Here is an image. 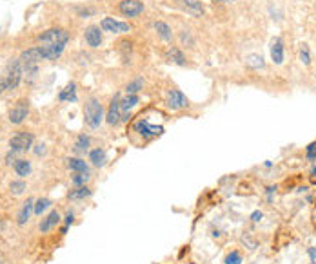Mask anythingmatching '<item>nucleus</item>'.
<instances>
[{"label": "nucleus", "mask_w": 316, "mask_h": 264, "mask_svg": "<svg viewBox=\"0 0 316 264\" xmlns=\"http://www.w3.org/2000/svg\"><path fill=\"white\" fill-rule=\"evenodd\" d=\"M27 114H29V102H27V100H18V102L9 109L7 118H9V122L13 123V125H20L27 118Z\"/></svg>", "instance_id": "1a4fd4ad"}, {"label": "nucleus", "mask_w": 316, "mask_h": 264, "mask_svg": "<svg viewBox=\"0 0 316 264\" xmlns=\"http://www.w3.org/2000/svg\"><path fill=\"white\" fill-rule=\"evenodd\" d=\"M309 264H316V261H311V263H309Z\"/></svg>", "instance_id": "37998d69"}, {"label": "nucleus", "mask_w": 316, "mask_h": 264, "mask_svg": "<svg viewBox=\"0 0 316 264\" xmlns=\"http://www.w3.org/2000/svg\"><path fill=\"white\" fill-rule=\"evenodd\" d=\"M264 219V212H260V210H254L253 213H251V221L253 223H260Z\"/></svg>", "instance_id": "473e14b6"}, {"label": "nucleus", "mask_w": 316, "mask_h": 264, "mask_svg": "<svg viewBox=\"0 0 316 264\" xmlns=\"http://www.w3.org/2000/svg\"><path fill=\"white\" fill-rule=\"evenodd\" d=\"M306 158H307V161H311V163L316 161V141L315 143H309V145H307V148H306Z\"/></svg>", "instance_id": "2f4dec72"}, {"label": "nucleus", "mask_w": 316, "mask_h": 264, "mask_svg": "<svg viewBox=\"0 0 316 264\" xmlns=\"http://www.w3.org/2000/svg\"><path fill=\"white\" fill-rule=\"evenodd\" d=\"M89 179H91V176H89V174L75 172L71 176V183H73V187H84V185L89 183Z\"/></svg>", "instance_id": "cd10ccee"}, {"label": "nucleus", "mask_w": 316, "mask_h": 264, "mask_svg": "<svg viewBox=\"0 0 316 264\" xmlns=\"http://www.w3.org/2000/svg\"><path fill=\"white\" fill-rule=\"evenodd\" d=\"M244 263V257L240 254L238 250H233V252H229L225 255V259H223V264H242Z\"/></svg>", "instance_id": "c85d7f7f"}, {"label": "nucleus", "mask_w": 316, "mask_h": 264, "mask_svg": "<svg viewBox=\"0 0 316 264\" xmlns=\"http://www.w3.org/2000/svg\"><path fill=\"white\" fill-rule=\"evenodd\" d=\"M298 58L304 66H309L311 64V53H309V47L307 44H300V53H298Z\"/></svg>", "instance_id": "c756f323"}, {"label": "nucleus", "mask_w": 316, "mask_h": 264, "mask_svg": "<svg viewBox=\"0 0 316 264\" xmlns=\"http://www.w3.org/2000/svg\"><path fill=\"white\" fill-rule=\"evenodd\" d=\"M120 100H122V96H120V94H116V96L111 100V103H109L107 114H105V122H107V125H111V127H116V125H120V123H122V109H120Z\"/></svg>", "instance_id": "9d476101"}, {"label": "nucleus", "mask_w": 316, "mask_h": 264, "mask_svg": "<svg viewBox=\"0 0 316 264\" xmlns=\"http://www.w3.org/2000/svg\"><path fill=\"white\" fill-rule=\"evenodd\" d=\"M315 81H316V71H315Z\"/></svg>", "instance_id": "c03bdc74"}, {"label": "nucleus", "mask_w": 316, "mask_h": 264, "mask_svg": "<svg viewBox=\"0 0 316 264\" xmlns=\"http://www.w3.org/2000/svg\"><path fill=\"white\" fill-rule=\"evenodd\" d=\"M15 156H16V154L13 152V150H9V152L5 154V163H9V165H13V163L16 161V159H15Z\"/></svg>", "instance_id": "e433bc0d"}, {"label": "nucleus", "mask_w": 316, "mask_h": 264, "mask_svg": "<svg viewBox=\"0 0 316 264\" xmlns=\"http://www.w3.org/2000/svg\"><path fill=\"white\" fill-rule=\"evenodd\" d=\"M0 264H2V261H0Z\"/></svg>", "instance_id": "a18cd8bd"}, {"label": "nucleus", "mask_w": 316, "mask_h": 264, "mask_svg": "<svg viewBox=\"0 0 316 264\" xmlns=\"http://www.w3.org/2000/svg\"><path fill=\"white\" fill-rule=\"evenodd\" d=\"M35 145V136L29 131H20L16 132L15 136L9 139V150H13L15 154H22L31 150Z\"/></svg>", "instance_id": "f03ea898"}, {"label": "nucleus", "mask_w": 316, "mask_h": 264, "mask_svg": "<svg viewBox=\"0 0 316 264\" xmlns=\"http://www.w3.org/2000/svg\"><path fill=\"white\" fill-rule=\"evenodd\" d=\"M42 60H57L66 49V44H40L38 46Z\"/></svg>", "instance_id": "9b49d317"}, {"label": "nucleus", "mask_w": 316, "mask_h": 264, "mask_svg": "<svg viewBox=\"0 0 316 264\" xmlns=\"http://www.w3.org/2000/svg\"><path fill=\"white\" fill-rule=\"evenodd\" d=\"M68 31L62 29V27H51V29L44 31L42 35H38L40 44H68Z\"/></svg>", "instance_id": "423d86ee"}, {"label": "nucleus", "mask_w": 316, "mask_h": 264, "mask_svg": "<svg viewBox=\"0 0 316 264\" xmlns=\"http://www.w3.org/2000/svg\"><path fill=\"white\" fill-rule=\"evenodd\" d=\"M58 100L60 102H77V85L75 83H68V85L64 87L62 91H60V94H58Z\"/></svg>", "instance_id": "412c9836"}, {"label": "nucleus", "mask_w": 316, "mask_h": 264, "mask_svg": "<svg viewBox=\"0 0 316 264\" xmlns=\"http://www.w3.org/2000/svg\"><path fill=\"white\" fill-rule=\"evenodd\" d=\"M73 223H75V213L68 212L66 213V217H64V224H66V226H71Z\"/></svg>", "instance_id": "c9c22d12"}, {"label": "nucleus", "mask_w": 316, "mask_h": 264, "mask_svg": "<svg viewBox=\"0 0 316 264\" xmlns=\"http://www.w3.org/2000/svg\"><path fill=\"white\" fill-rule=\"evenodd\" d=\"M180 44H182V46H187V47L195 46V38H193L191 31H189V29H182L180 31Z\"/></svg>", "instance_id": "7c9ffc66"}, {"label": "nucleus", "mask_w": 316, "mask_h": 264, "mask_svg": "<svg viewBox=\"0 0 316 264\" xmlns=\"http://www.w3.org/2000/svg\"><path fill=\"white\" fill-rule=\"evenodd\" d=\"M33 213H35V199L29 198L27 201H24V203H22L20 210H18V215H16V224H18V226H24V224H27Z\"/></svg>", "instance_id": "f8f14e48"}, {"label": "nucleus", "mask_w": 316, "mask_h": 264, "mask_svg": "<svg viewBox=\"0 0 316 264\" xmlns=\"http://www.w3.org/2000/svg\"><path fill=\"white\" fill-rule=\"evenodd\" d=\"M33 150H35V154L36 156H44V154H46V145H44V143H38V145H33Z\"/></svg>", "instance_id": "f704fd0d"}, {"label": "nucleus", "mask_w": 316, "mask_h": 264, "mask_svg": "<svg viewBox=\"0 0 316 264\" xmlns=\"http://www.w3.org/2000/svg\"><path fill=\"white\" fill-rule=\"evenodd\" d=\"M51 199L49 198H40L35 201V215H42L47 208H51Z\"/></svg>", "instance_id": "bb28decb"}, {"label": "nucleus", "mask_w": 316, "mask_h": 264, "mask_svg": "<svg viewBox=\"0 0 316 264\" xmlns=\"http://www.w3.org/2000/svg\"><path fill=\"white\" fill-rule=\"evenodd\" d=\"M89 161L97 168L105 167V165H107V152H105V148L97 147L93 148V150H89Z\"/></svg>", "instance_id": "f3484780"}, {"label": "nucleus", "mask_w": 316, "mask_h": 264, "mask_svg": "<svg viewBox=\"0 0 316 264\" xmlns=\"http://www.w3.org/2000/svg\"><path fill=\"white\" fill-rule=\"evenodd\" d=\"M133 131H135L138 136L144 137V139H147V141L153 139V137H158L164 134V127H162V125H153V123H151L149 120H145V118L135 122Z\"/></svg>", "instance_id": "7ed1b4c3"}, {"label": "nucleus", "mask_w": 316, "mask_h": 264, "mask_svg": "<svg viewBox=\"0 0 316 264\" xmlns=\"http://www.w3.org/2000/svg\"><path fill=\"white\" fill-rule=\"evenodd\" d=\"M271 60L275 62L276 66L284 64V38L282 36H275L271 40Z\"/></svg>", "instance_id": "4468645a"}, {"label": "nucleus", "mask_w": 316, "mask_h": 264, "mask_svg": "<svg viewBox=\"0 0 316 264\" xmlns=\"http://www.w3.org/2000/svg\"><path fill=\"white\" fill-rule=\"evenodd\" d=\"M5 92V87H4V81H2V78H0V94H4Z\"/></svg>", "instance_id": "ea45409f"}, {"label": "nucleus", "mask_w": 316, "mask_h": 264, "mask_svg": "<svg viewBox=\"0 0 316 264\" xmlns=\"http://www.w3.org/2000/svg\"><path fill=\"white\" fill-rule=\"evenodd\" d=\"M214 2H220V4H233V2H238V0H214Z\"/></svg>", "instance_id": "58836bf2"}, {"label": "nucleus", "mask_w": 316, "mask_h": 264, "mask_svg": "<svg viewBox=\"0 0 316 264\" xmlns=\"http://www.w3.org/2000/svg\"><path fill=\"white\" fill-rule=\"evenodd\" d=\"M60 219H62V217H60V213H58L57 210H51V212L47 213L46 217L40 221V224H38V230H40L42 234H47L49 230H53L58 223H60Z\"/></svg>", "instance_id": "2eb2a0df"}, {"label": "nucleus", "mask_w": 316, "mask_h": 264, "mask_svg": "<svg viewBox=\"0 0 316 264\" xmlns=\"http://www.w3.org/2000/svg\"><path fill=\"white\" fill-rule=\"evenodd\" d=\"M118 11L125 18H138L145 11V4L142 0H120Z\"/></svg>", "instance_id": "39448f33"}, {"label": "nucleus", "mask_w": 316, "mask_h": 264, "mask_svg": "<svg viewBox=\"0 0 316 264\" xmlns=\"http://www.w3.org/2000/svg\"><path fill=\"white\" fill-rule=\"evenodd\" d=\"M100 29L107 31V33H113V35H127L133 31V26L127 24V22H120L114 20L113 16H105L100 20Z\"/></svg>", "instance_id": "20e7f679"}, {"label": "nucleus", "mask_w": 316, "mask_h": 264, "mask_svg": "<svg viewBox=\"0 0 316 264\" xmlns=\"http://www.w3.org/2000/svg\"><path fill=\"white\" fill-rule=\"evenodd\" d=\"M89 145H91V137L86 136V134H80L77 137V141H75V152L77 154H86L89 150Z\"/></svg>", "instance_id": "5701e85b"}, {"label": "nucleus", "mask_w": 316, "mask_h": 264, "mask_svg": "<svg viewBox=\"0 0 316 264\" xmlns=\"http://www.w3.org/2000/svg\"><path fill=\"white\" fill-rule=\"evenodd\" d=\"M264 167H265V168H271V167H273V163H271V161H265V163H264Z\"/></svg>", "instance_id": "a19ab883"}, {"label": "nucleus", "mask_w": 316, "mask_h": 264, "mask_svg": "<svg viewBox=\"0 0 316 264\" xmlns=\"http://www.w3.org/2000/svg\"><path fill=\"white\" fill-rule=\"evenodd\" d=\"M307 255H309V259L311 261H316V248L315 246H311V248L307 250Z\"/></svg>", "instance_id": "4c0bfd02"}, {"label": "nucleus", "mask_w": 316, "mask_h": 264, "mask_svg": "<svg viewBox=\"0 0 316 264\" xmlns=\"http://www.w3.org/2000/svg\"><path fill=\"white\" fill-rule=\"evenodd\" d=\"M13 168H15L16 176H20V178H27L33 170L31 161H29V159H24V158L16 159V161L13 163Z\"/></svg>", "instance_id": "aec40b11"}, {"label": "nucleus", "mask_w": 316, "mask_h": 264, "mask_svg": "<svg viewBox=\"0 0 316 264\" xmlns=\"http://www.w3.org/2000/svg\"><path fill=\"white\" fill-rule=\"evenodd\" d=\"M144 85H145L144 78H135L133 81H129V83H127V87H125V92H127V94H138V92L144 89Z\"/></svg>", "instance_id": "b1692460"}, {"label": "nucleus", "mask_w": 316, "mask_h": 264, "mask_svg": "<svg viewBox=\"0 0 316 264\" xmlns=\"http://www.w3.org/2000/svg\"><path fill=\"white\" fill-rule=\"evenodd\" d=\"M166 58L169 62H173V64H176V66L180 67H186L187 66V58H186V53L182 51L178 46H169L166 51Z\"/></svg>", "instance_id": "dca6fc26"}, {"label": "nucleus", "mask_w": 316, "mask_h": 264, "mask_svg": "<svg viewBox=\"0 0 316 264\" xmlns=\"http://www.w3.org/2000/svg\"><path fill=\"white\" fill-rule=\"evenodd\" d=\"M245 66L251 67V69H264V58L260 55H249L245 58Z\"/></svg>", "instance_id": "a878e982"}, {"label": "nucleus", "mask_w": 316, "mask_h": 264, "mask_svg": "<svg viewBox=\"0 0 316 264\" xmlns=\"http://www.w3.org/2000/svg\"><path fill=\"white\" fill-rule=\"evenodd\" d=\"M315 176H316V167H313L311 168V178H315Z\"/></svg>", "instance_id": "79ce46f5"}, {"label": "nucleus", "mask_w": 316, "mask_h": 264, "mask_svg": "<svg viewBox=\"0 0 316 264\" xmlns=\"http://www.w3.org/2000/svg\"><path fill=\"white\" fill-rule=\"evenodd\" d=\"M84 122L89 129H99L104 122V107L97 98H89L84 105Z\"/></svg>", "instance_id": "f257e3e1"}, {"label": "nucleus", "mask_w": 316, "mask_h": 264, "mask_svg": "<svg viewBox=\"0 0 316 264\" xmlns=\"http://www.w3.org/2000/svg\"><path fill=\"white\" fill-rule=\"evenodd\" d=\"M26 181L24 179H15V181H11L9 183V192L13 194V196H22V194L26 192Z\"/></svg>", "instance_id": "393cba45"}, {"label": "nucleus", "mask_w": 316, "mask_h": 264, "mask_svg": "<svg viewBox=\"0 0 316 264\" xmlns=\"http://www.w3.org/2000/svg\"><path fill=\"white\" fill-rule=\"evenodd\" d=\"M84 38H86V44H88L89 47H93V49L102 46V29H100V26L86 27V31H84Z\"/></svg>", "instance_id": "ddd939ff"}, {"label": "nucleus", "mask_w": 316, "mask_h": 264, "mask_svg": "<svg viewBox=\"0 0 316 264\" xmlns=\"http://www.w3.org/2000/svg\"><path fill=\"white\" fill-rule=\"evenodd\" d=\"M68 168L71 172H82V174H89V165L84 159L80 158H68Z\"/></svg>", "instance_id": "4be33fe9"}, {"label": "nucleus", "mask_w": 316, "mask_h": 264, "mask_svg": "<svg viewBox=\"0 0 316 264\" xmlns=\"http://www.w3.org/2000/svg\"><path fill=\"white\" fill-rule=\"evenodd\" d=\"M175 5L178 9H182L184 13L191 16H204L206 13V5L202 0H175Z\"/></svg>", "instance_id": "6e6552de"}, {"label": "nucleus", "mask_w": 316, "mask_h": 264, "mask_svg": "<svg viewBox=\"0 0 316 264\" xmlns=\"http://www.w3.org/2000/svg\"><path fill=\"white\" fill-rule=\"evenodd\" d=\"M153 27H155V33L158 35V38L164 42H171L173 36H175V33H173V27L167 24V22L164 20H156L155 24H153Z\"/></svg>", "instance_id": "a211bd4d"}, {"label": "nucleus", "mask_w": 316, "mask_h": 264, "mask_svg": "<svg viewBox=\"0 0 316 264\" xmlns=\"http://www.w3.org/2000/svg\"><path fill=\"white\" fill-rule=\"evenodd\" d=\"M166 103L171 111H184L189 107V100L180 89H169L166 92Z\"/></svg>", "instance_id": "0eeeda50"}, {"label": "nucleus", "mask_w": 316, "mask_h": 264, "mask_svg": "<svg viewBox=\"0 0 316 264\" xmlns=\"http://www.w3.org/2000/svg\"><path fill=\"white\" fill-rule=\"evenodd\" d=\"M93 196V190L88 187V185H84V187H75L73 190L68 192V199L71 201H84V199H88Z\"/></svg>", "instance_id": "6ab92c4d"}, {"label": "nucleus", "mask_w": 316, "mask_h": 264, "mask_svg": "<svg viewBox=\"0 0 316 264\" xmlns=\"http://www.w3.org/2000/svg\"><path fill=\"white\" fill-rule=\"evenodd\" d=\"M275 194H276V187L271 185V187L265 188V196H267V201H269V203H273V196H275Z\"/></svg>", "instance_id": "72a5a7b5"}]
</instances>
